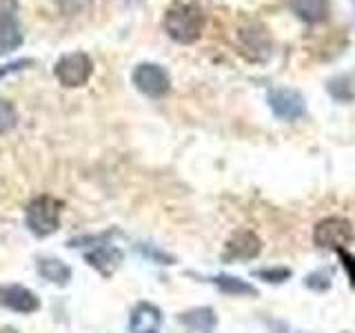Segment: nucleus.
Segmentation results:
<instances>
[{
	"label": "nucleus",
	"instance_id": "6e6552de",
	"mask_svg": "<svg viewBox=\"0 0 355 333\" xmlns=\"http://www.w3.org/2000/svg\"><path fill=\"white\" fill-rule=\"evenodd\" d=\"M262 251V242L253 231H238L225 247V260H253Z\"/></svg>",
	"mask_w": 355,
	"mask_h": 333
},
{
	"label": "nucleus",
	"instance_id": "f257e3e1",
	"mask_svg": "<svg viewBox=\"0 0 355 333\" xmlns=\"http://www.w3.org/2000/svg\"><path fill=\"white\" fill-rule=\"evenodd\" d=\"M205 29V11L196 3H182L178 0L164 14V31L171 40L180 44H191Z\"/></svg>",
	"mask_w": 355,
	"mask_h": 333
},
{
	"label": "nucleus",
	"instance_id": "4468645a",
	"mask_svg": "<svg viewBox=\"0 0 355 333\" xmlns=\"http://www.w3.org/2000/svg\"><path fill=\"white\" fill-rule=\"evenodd\" d=\"M214 284L227 296H255L258 293L253 284L242 280V278H233V275H218V278H214Z\"/></svg>",
	"mask_w": 355,
	"mask_h": 333
},
{
	"label": "nucleus",
	"instance_id": "20e7f679",
	"mask_svg": "<svg viewBox=\"0 0 355 333\" xmlns=\"http://www.w3.org/2000/svg\"><path fill=\"white\" fill-rule=\"evenodd\" d=\"M133 85L140 94L149 96V98H162L169 94L171 89V78L166 74L160 65L155 62H142L133 69L131 76Z\"/></svg>",
	"mask_w": 355,
	"mask_h": 333
},
{
	"label": "nucleus",
	"instance_id": "dca6fc26",
	"mask_svg": "<svg viewBox=\"0 0 355 333\" xmlns=\"http://www.w3.org/2000/svg\"><path fill=\"white\" fill-rule=\"evenodd\" d=\"M16 122H18V114L14 105L7 103V100H0V136L14 129Z\"/></svg>",
	"mask_w": 355,
	"mask_h": 333
},
{
	"label": "nucleus",
	"instance_id": "39448f33",
	"mask_svg": "<svg viewBox=\"0 0 355 333\" xmlns=\"http://www.w3.org/2000/svg\"><path fill=\"white\" fill-rule=\"evenodd\" d=\"M53 74L60 80V85H64V87H83L94 74V62L83 51L67 53L55 62Z\"/></svg>",
	"mask_w": 355,
	"mask_h": 333
},
{
	"label": "nucleus",
	"instance_id": "6ab92c4d",
	"mask_svg": "<svg viewBox=\"0 0 355 333\" xmlns=\"http://www.w3.org/2000/svg\"><path fill=\"white\" fill-rule=\"evenodd\" d=\"M340 255H342V260H344V266H347V273L351 278V282L355 284V258H353L351 253H347V251H340Z\"/></svg>",
	"mask_w": 355,
	"mask_h": 333
},
{
	"label": "nucleus",
	"instance_id": "a211bd4d",
	"mask_svg": "<svg viewBox=\"0 0 355 333\" xmlns=\"http://www.w3.org/2000/svg\"><path fill=\"white\" fill-rule=\"evenodd\" d=\"M27 65H31V60H20V62H9V65H5V67H0V80L7 76V74H11V71H20V69H25Z\"/></svg>",
	"mask_w": 355,
	"mask_h": 333
},
{
	"label": "nucleus",
	"instance_id": "2eb2a0df",
	"mask_svg": "<svg viewBox=\"0 0 355 333\" xmlns=\"http://www.w3.org/2000/svg\"><path fill=\"white\" fill-rule=\"evenodd\" d=\"M40 273H42L44 280H51V282H58V284H67L71 278L69 266L62 264L60 260H42Z\"/></svg>",
	"mask_w": 355,
	"mask_h": 333
},
{
	"label": "nucleus",
	"instance_id": "423d86ee",
	"mask_svg": "<svg viewBox=\"0 0 355 333\" xmlns=\"http://www.w3.org/2000/svg\"><path fill=\"white\" fill-rule=\"evenodd\" d=\"M22 44V31L16 18L14 0H0V56L18 49Z\"/></svg>",
	"mask_w": 355,
	"mask_h": 333
},
{
	"label": "nucleus",
	"instance_id": "ddd939ff",
	"mask_svg": "<svg viewBox=\"0 0 355 333\" xmlns=\"http://www.w3.org/2000/svg\"><path fill=\"white\" fill-rule=\"evenodd\" d=\"M291 9L300 20L315 25V22H322L327 18L329 3L327 0H291Z\"/></svg>",
	"mask_w": 355,
	"mask_h": 333
},
{
	"label": "nucleus",
	"instance_id": "1a4fd4ad",
	"mask_svg": "<svg viewBox=\"0 0 355 333\" xmlns=\"http://www.w3.org/2000/svg\"><path fill=\"white\" fill-rule=\"evenodd\" d=\"M160 327H162V314L155 305L140 302L131 311L129 333H160Z\"/></svg>",
	"mask_w": 355,
	"mask_h": 333
},
{
	"label": "nucleus",
	"instance_id": "7ed1b4c3",
	"mask_svg": "<svg viewBox=\"0 0 355 333\" xmlns=\"http://www.w3.org/2000/svg\"><path fill=\"white\" fill-rule=\"evenodd\" d=\"M60 200L40 196L27 207V225L36 236H49L60 225Z\"/></svg>",
	"mask_w": 355,
	"mask_h": 333
},
{
	"label": "nucleus",
	"instance_id": "f8f14e48",
	"mask_svg": "<svg viewBox=\"0 0 355 333\" xmlns=\"http://www.w3.org/2000/svg\"><path fill=\"white\" fill-rule=\"evenodd\" d=\"M87 262L96 266L103 275H111L122 262V251L116 247H98L92 253H87Z\"/></svg>",
	"mask_w": 355,
	"mask_h": 333
},
{
	"label": "nucleus",
	"instance_id": "0eeeda50",
	"mask_svg": "<svg viewBox=\"0 0 355 333\" xmlns=\"http://www.w3.org/2000/svg\"><path fill=\"white\" fill-rule=\"evenodd\" d=\"M269 105L273 109V114L280 120H297V118H302L306 111L302 94L288 87L273 89L269 94Z\"/></svg>",
	"mask_w": 355,
	"mask_h": 333
},
{
	"label": "nucleus",
	"instance_id": "9b49d317",
	"mask_svg": "<svg viewBox=\"0 0 355 333\" xmlns=\"http://www.w3.org/2000/svg\"><path fill=\"white\" fill-rule=\"evenodd\" d=\"M180 322L189 329V333H214L218 318L214 314V309L200 307V309H191V311H187V314H182Z\"/></svg>",
	"mask_w": 355,
	"mask_h": 333
},
{
	"label": "nucleus",
	"instance_id": "9d476101",
	"mask_svg": "<svg viewBox=\"0 0 355 333\" xmlns=\"http://www.w3.org/2000/svg\"><path fill=\"white\" fill-rule=\"evenodd\" d=\"M0 305L20 311V314H31V311H36L40 307L38 298L31 291H27L25 287H18V284L0 287Z\"/></svg>",
	"mask_w": 355,
	"mask_h": 333
},
{
	"label": "nucleus",
	"instance_id": "f3484780",
	"mask_svg": "<svg viewBox=\"0 0 355 333\" xmlns=\"http://www.w3.org/2000/svg\"><path fill=\"white\" fill-rule=\"evenodd\" d=\"M255 275L262 278L264 282H273V284H280L284 282L288 275H291V271L284 269V266H277V269H260V271H255Z\"/></svg>",
	"mask_w": 355,
	"mask_h": 333
},
{
	"label": "nucleus",
	"instance_id": "f03ea898",
	"mask_svg": "<svg viewBox=\"0 0 355 333\" xmlns=\"http://www.w3.org/2000/svg\"><path fill=\"white\" fill-rule=\"evenodd\" d=\"M355 238V229L347 218L340 216H329L324 220H320L313 229V242L322 249H336L344 251V247H349Z\"/></svg>",
	"mask_w": 355,
	"mask_h": 333
}]
</instances>
